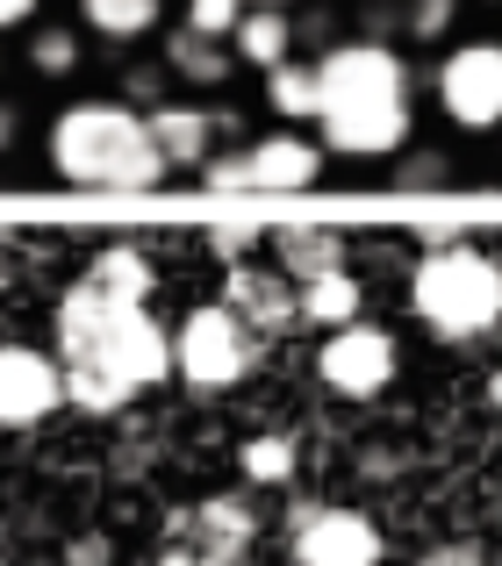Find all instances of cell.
I'll use <instances>...</instances> for the list:
<instances>
[{"instance_id": "7a4b0ae2", "label": "cell", "mask_w": 502, "mask_h": 566, "mask_svg": "<svg viewBox=\"0 0 502 566\" xmlns=\"http://www.w3.org/2000/svg\"><path fill=\"white\" fill-rule=\"evenodd\" d=\"M51 172L65 187H86V193H151L166 187V158H158L151 129H144V108L137 101H115V94H86L72 108H57L51 137Z\"/></svg>"}, {"instance_id": "d6986e66", "label": "cell", "mask_w": 502, "mask_h": 566, "mask_svg": "<svg viewBox=\"0 0 502 566\" xmlns=\"http://www.w3.org/2000/svg\"><path fill=\"white\" fill-rule=\"evenodd\" d=\"M158 57H166V72H180L187 86H223L230 80V43H209V36H195V29H172Z\"/></svg>"}, {"instance_id": "8fae6325", "label": "cell", "mask_w": 502, "mask_h": 566, "mask_svg": "<svg viewBox=\"0 0 502 566\" xmlns=\"http://www.w3.org/2000/svg\"><path fill=\"white\" fill-rule=\"evenodd\" d=\"M166 538H187L195 553L244 566V553L259 545V510H251V495H201L195 510H180L166 524Z\"/></svg>"}, {"instance_id": "d6a6232c", "label": "cell", "mask_w": 502, "mask_h": 566, "mask_svg": "<svg viewBox=\"0 0 502 566\" xmlns=\"http://www.w3.org/2000/svg\"><path fill=\"white\" fill-rule=\"evenodd\" d=\"M36 14V0H0V29H22Z\"/></svg>"}, {"instance_id": "2e32d148", "label": "cell", "mask_w": 502, "mask_h": 566, "mask_svg": "<svg viewBox=\"0 0 502 566\" xmlns=\"http://www.w3.org/2000/svg\"><path fill=\"white\" fill-rule=\"evenodd\" d=\"M230 51H238V65H259V72L287 65L294 57V14L287 8H244L238 29H230Z\"/></svg>"}, {"instance_id": "52a82bcc", "label": "cell", "mask_w": 502, "mask_h": 566, "mask_svg": "<svg viewBox=\"0 0 502 566\" xmlns=\"http://www.w3.org/2000/svg\"><path fill=\"white\" fill-rule=\"evenodd\" d=\"M395 374H402V345H395V331H380V323H366V316L345 323V331H331L323 352H316V380L345 401L388 395Z\"/></svg>"}, {"instance_id": "9a60e30c", "label": "cell", "mask_w": 502, "mask_h": 566, "mask_svg": "<svg viewBox=\"0 0 502 566\" xmlns=\"http://www.w3.org/2000/svg\"><path fill=\"white\" fill-rule=\"evenodd\" d=\"M86 287L108 294V302L151 308V294H158V265H151V251H137V244H108V251H94V265H86Z\"/></svg>"}, {"instance_id": "ba28073f", "label": "cell", "mask_w": 502, "mask_h": 566, "mask_svg": "<svg viewBox=\"0 0 502 566\" xmlns=\"http://www.w3.org/2000/svg\"><path fill=\"white\" fill-rule=\"evenodd\" d=\"M431 86H438L446 123L474 129V137L502 129V43L495 36H474V43H460V51H446V65L431 72Z\"/></svg>"}, {"instance_id": "4316f807", "label": "cell", "mask_w": 502, "mask_h": 566, "mask_svg": "<svg viewBox=\"0 0 502 566\" xmlns=\"http://www.w3.org/2000/svg\"><path fill=\"white\" fill-rule=\"evenodd\" d=\"M259 237H265V230H251V222H223V230H216L209 244H216V259H223V265H244Z\"/></svg>"}, {"instance_id": "d4e9b609", "label": "cell", "mask_w": 502, "mask_h": 566, "mask_svg": "<svg viewBox=\"0 0 502 566\" xmlns=\"http://www.w3.org/2000/svg\"><path fill=\"white\" fill-rule=\"evenodd\" d=\"M452 14H460V0H409V14H402V29L417 43H438L452 29Z\"/></svg>"}, {"instance_id": "3957f363", "label": "cell", "mask_w": 502, "mask_h": 566, "mask_svg": "<svg viewBox=\"0 0 502 566\" xmlns=\"http://www.w3.org/2000/svg\"><path fill=\"white\" fill-rule=\"evenodd\" d=\"M57 366H101V374L129 380V387H151L172 374V337L151 308H129V302H108L94 294L86 280H72L57 294Z\"/></svg>"}, {"instance_id": "44dd1931", "label": "cell", "mask_w": 502, "mask_h": 566, "mask_svg": "<svg viewBox=\"0 0 502 566\" xmlns=\"http://www.w3.org/2000/svg\"><path fill=\"white\" fill-rule=\"evenodd\" d=\"M129 395H137V387L101 374V366H65V409H80V416H123Z\"/></svg>"}, {"instance_id": "6da1fadb", "label": "cell", "mask_w": 502, "mask_h": 566, "mask_svg": "<svg viewBox=\"0 0 502 566\" xmlns=\"http://www.w3.org/2000/svg\"><path fill=\"white\" fill-rule=\"evenodd\" d=\"M316 65V144L337 158H388L409 144L417 115H409V65L395 43L352 36L331 43Z\"/></svg>"}, {"instance_id": "484cf974", "label": "cell", "mask_w": 502, "mask_h": 566, "mask_svg": "<svg viewBox=\"0 0 502 566\" xmlns=\"http://www.w3.org/2000/svg\"><path fill=\"white\" fill-rule=\"evenodd\" d=\"M201 187H216V193H244L251 180H244V151H209V158H201Z\"/></svg>"}, {"instance_id": "e575fe53", "label": "cell", "mask_w": 502, "mask_h": 566, "mask_svg": "<svg viewBox=\"0 0 502 566\" xmlns=\"http://www.w3.org/2000/svg\"><path fill=\"white\" fill-rule=\"evenodd\" d=\"M244 8H294V0H244Z\"/></svg>"}, {"instance_id": "1f68e13d", "label": "cell", "mask_w": 502, "mask_h": 566, "mask_svg": "<svg viewBox=\"0 0 502 566\" xmlns=\"http://www.w3.org/2000/svg\"><path fill=\"white\" fill-rule=\"evenodd\" d=\"M14 137H22V108L0 101V151H14Z\"/></svg>"}, {"instance_id": "5b68a950", "label": "cell", "mask_w": 502, "mask_h": 566, "mask_svg": "<svg viewBox=\"0 0 502 566\" xmlns=\"http://www.w3.org/2000/svg\"><path fill=\"white\" fill-rule=\"evenodd\" d=\"M166 337H172V374L187 387H201V395L238 387V380H251V366H259V337H251L223 302L187 308L180 331H166Z\"/></svg>"}, {"instance_id": "7c38bea8", "label": "cell", "mask_w": 502, "mask_h": 566, "mask_svg": "<svg viewBox=\"0 0 502 566\" xmlns=\"http://www.w3.org/2000/svg\"><path fill=\"white\" fill-rule=\"evenodd\" d=\"M244 180L265 193H302L323 180V144L316 137H294V129H273V137L244 144Z\"/></svg>"}, {"instance_id": "836d02e7", "label": "cell", "mask_w": 502, "mask_h": 566, "mask_svg": "<svg viewBox=\"0 0 502 566\" xmlns=\"http://www.w3.org/2000/svg\"><path fill=\"white\" fill-rule=\"evenodd\" d=\"M489 409L502 416V366H495V374H489Z\"/></svg>"}, {"instance_id": "f546056e", "label": "cell", "mask_w": 502, "mask_h": 566, "mask_svg": "<svg viewBox=\"0 0 502 566\" xmlns=\"http://www.w3.org/2000/svg\"><path fill=\"white\" fill-rule=\"evenodd\" d=\"M65 566H115V545L101 538V531H86V538H72V553H65Z\"/></svg>"}, {"instance_id": "e0dca14e", "label": "cell", "mask_w": 502, "mask_h": 566, "mask_svg": "<svg viewBox=\"0 0 502 566\" xmlns=\"http://www.w3.org/2000/svg\"><path fill=\"white\" fill-rule=\"evenodd\" d=\"M294 302H302V323H316L323 337L366 316V287L352 280V265H345V273H323V280H302V287H294Z\"/></svg>"}, {"instance_id": "277c9868", "label": "cell", "mask_w": 502, "mask_h": 566, "mask_svg": "<svg viewBox=\"0 0 502 566\" xmlns=\"http://www.w3.org/2000/svg\"><path fill=\"white\" fill-rule=\"evenodd\" d=\"M409 308L431 337L474 345L502 323V259L481 244H431L409 273Z\"/></svg>"}, {"instance_id": "cb8c5ba5", "label": "cell", "mask_w": 502, "mask_h": 566, "mask_svg": "<svg viewBox=\"0 0 502 566\" xmlns=\"http://www.w3.org/2000/svg\"><path fill=\"white\" fill-rule=\"evenodd\" d=\"M238 14H244V0H187V8H180V29H195V36H209V43H230Z\"/></svg>"}, {"instance_id": "9c48e42d", "label": "cell", "mask_w": 502, "mask_h": 566, "mask_svg": "<svg viewBox=\"0 0 502 566\" xmlns=\"http://www.w3.org/2000/svg\"><path fill=\"white\" fill-rule=\"evenodd\" d=\"M57 409H65V366H57V352L0 345V430H36Z\"/></svg>"}, {"instance_id": "f1b7e54d", "label": "cell", "mask_w": 502, "mask_h": 566, "mask_svg": "<svg viewBox=\"0 0 502 566\" xmlns=\"http://www.w3.org/2000/svg\"><path fill=\"white\" fill-rule=\"evenodd\" d=\"M417 566H489V553H481V545H467V538H452V545H431Z\"/></svg>"}, {"instance_id": "d590c367", "label": "cell", "mask_w": 502, "mask_h": 566, "mask_svg": "<svg viewBox=\"0 0 502 566\" xmlns=\"http://www.w3.org/2000/svg\"><path fill=\"white\" fill-rule=\"evenodd\" d=\"M0 65H8V57H0Z\"/></svg>"}, {"instance_id": "603a6c76", "label": "cell", "mask_w": 502, "mask_h": 566, "mask_svg": "<svg viewBox=\"0 0 502 566\" xmlns=\"http://www.w3.org/2000/svg\"><path fill=\"white\" fill-rule=\"evenodd\" d=\"M29 65H36L43 80H65V72H80V36H72V29H36V43H29Z\"/></svg>"}, {"instance_id": "30bf717a", "label": "cell", "mask_w": 502, "mask_h": 566, "mask_svg": "<svg viewBox=\"0 0 502 566\" xmlns=\"http://www.w3.org/2000/svg\"><path fill=\"white\" fill-rule=\"evenodd\" d=\"M223 308L244 323L259 345H273V337H287L294 323H302V302H294V280L273 273V265H230L223 273Z\"/></svg>"}, {"instance_id": "4fadbf2b", "label": "cell", "mask_w": 502, "mask_h": 566, "mask_svg": "<svg viewBox=\"0 0 502 566\" xmlns=\"http://www.w3.org/2000/svg\"><path fill=\"white\" fill-rule=\"evenodd\" d=\"M144 129H151L166 172H187L216 151V115L195 108V101H151V108H144Z\"/></svg>"}, {"instance_id": "ac0fdd59", "label": "cell", "mask_w": 502, "mask_h": 566, "mask_svg": "<svg viewBox=\"0 0 502 566\" xmlns=\"http://www.w3.org/2000/svg\"><path fill=\"white\" fill-rule=\"evenodd\" d=\"M238 473H244V488H294L302 444H294L287 430H259V438L238 444Z\"/></svg>"}, {"instance_id": "4dcf8cb0", "label": "cell", "mask_w": 502, "mask_h": 566, "mask_svg": "<svg viewBox=\"0 0 502 566\" xmlns=\"http://www.w3.org/2000/svg\"><path fill=\"white\" fill-rule=\"evenodd\" d=\"M151 566H223V559H209V553H195L187 538H166V553H158Z\"/></svg>"}, {"instance_id": "8992f818", "label": "cell", "mask_w": 502, "mask_h": 566, "mask_svg": "<svg viewBox=\"0 0 502 566\" xmlns=\"http://www.w3.org/2000/svg\"><path fill=\"white\" fill-rule=\"evenodd\" d=\"M287 553L294 566H380L388 538L352 502H294L287 510Z\"/></svg>"}, {"instance_id": "5bb4252c", "label": "cell", "mask_w": 502, "mask_h": 566, "mask_svg": "<svg viewBox=\"0 0 502 566\" xmlns=\"http://www.w3.org/2000/svg\"><path fill=\"white\" fill-rule=\"evenodd\" d=\"M273 237V273H287L294 287L323 273H345V237L331 222H287V230H265Z\"/></svg>"}, {"instance_id": "ffe728a7", "label": "cell", "mask_w": 502, "mask_h": 566, "mask_svg": "<svg viewBox=\"0 0 502 566\" xmlns=\"http://www.w3.org/2000/svg\"><path fill=\"white\" fill-rule=\"evenodd\" d=\"M158 8H166V0H80V22L108 43H137V36L158 29Z\"/></svg>"}, {"instance_id": "7402d4cb", "label": "cell", "mask_w": 502, "mask_h": 566, "mask_svg": "<svg viewBox=\"0 0 502 566\" xmlns=\"http://www.w3.org/2000/svg\"><path fill=\"white\" fill-rule=\"evenodd\" d=\"M265 101H273L280 123H316V65L287 57V65L265 72Z\"/></svg>"}, {"instance_id": "83f0119b", "label": "cell", "mask_w": 502, "mask_h": 566, "mask_svg": "<svg viewBox=\"0 0 502 566\" xmlns=\"http://www.w3.org/2000/svg\"><path fill=\"white\" fill-rule=\"evenodd\" d=\"M438 180H452V166L438 151H417V158H402V187H438Z\"/></svg>"}]
</instances>
